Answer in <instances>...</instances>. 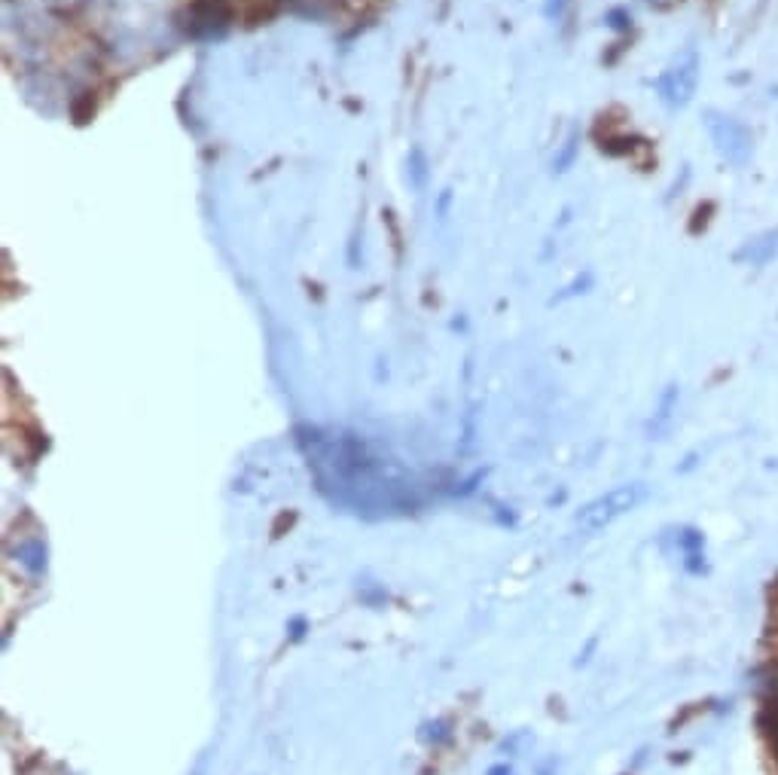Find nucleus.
I'll return each instance as SVG.
<instances>
[{"instance_id":"f257e3e1","label":"nucleus","mask_w":778,"mask_h":775,"mask_svg":"<svg viewBox=\"0 0 778 775\" xmlns=\"http://www.w3.org/2000/svg\"><path fill=\"white\" fill-rule=\"evenodd\" d=\"M324 455H315L324 489H333V501L354 507L357 513H388L400 504L406 486H397L385 473V461L373 458L357 440H327Z\"/></svg>"},{"instance_id":"f03ea898","label":"nucleus","mask_w":778,"mask_h":775,"mask_svg":"<svg viewBox=\"0 0 778 775\" xmlns=\"http://www.w3.org/2000/svg\"><path fill=\"white\" fill-rule=\"evenodd\" d=\"M644 498H647L644 483H623V486H617L605 495H598L586 507H580V513L574 516V525L586 534H595V531L614 525L617 519H623L626 513H632Z\"/></svg>"},{"instance_id":"7ed1b4c3","label":"nucleus","mask_w":778,"mask_h":775,"mask_svg":"<svg viewBox=\"0 0 778 775\" xmlns=\"http://www.w3.org/2000/svg\"><path fill=\"white\" fill-rule=\"evenodd\" d=\"M708 132L714 138V147L727 162L742 165L751 156V132L739 123L736 116L708 113Z\"/></svg>"},{"instance_id":"20e7f679","label":"nucleus","mask_w":778,"mask_h":775,"mask_svg":"<svg viewBox=\"0 0 778 775\" xmlns=\"http://www.w3.org/2000/svg\"><path fill=\"white\" fill-rule=\"evenodd\" d=\"M696 80H699V58L693 52H687L675 68H669L660 80H656V89H660V98L669 107H684L696 92Z\"/></svg>"},{"instance_id":"39448f33","label":"nucleus","mask_w":778,"mask_h":775,"mask_svg":"<svg viewBox=\"0 0 778 775\" xmlns=\"http://www.w3.org/2000/svg\"><path fill=\"white\" fill-rule=\"evenodd\" d=\"M775 254H778V232H766V235L754 238V242H751L739 257H748L751 266H763V263H769Z\"/></svg>"},{"instance_id":"423d86ee","label":"nucleus","mask_w":778,"mask_h":775,"mask_svg":"<svg viewBox=\"0 0 778 775\" xmlns=\"http://www.w3.org/2000/svg\"><path fill=\"white\" fill-rule=\"evenodd\" d=\"M486 775H516L510 766H504V763H498V766H489V772Z\"/></svg>"}]
</instances>
